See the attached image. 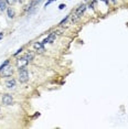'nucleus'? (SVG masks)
<instances>
[{"mask_svg": "<svg viewBox=\"0 0 128 129\" xmlns=\"http://www.w3.org/2000/svg\"><path fill=\"white\" fill-rule=\"evenodd\" d=\"M85 10H86V4H84V3L81 4V6L75 10V12H74V14H73V17H72V22L73 23L77 22L78 20H80V18L82 17V14L85 12Z\"/></svg>", "mask_w": 128, "mask_h": 129, "instance_id": "1", "label": "nucleus"}, {"mask_svg": "<svg viewBox=\"0 0 128 129\" xmlns=\"http://www.w3.org/2000/svg\"><path fill=\"white\" fill-rule=\"evenodd\" d=\"M19 81L20 83H27L29 81V73H28L27 68L19 69Z\"/></svg>", "mask_w": 128, "mask_h": 129, "instance_id": "2", "label": "nucleus"}, {"mask_svg": "<svg viewBox=\"0 0 128 129\" xmlns=\"http://www.w3.org/2000/svg\"><path fill=\"white\" fill-rule=\"evenodd\" d=\"M28 63H29V61L27 60V58H25V56H22V58L17 59V61H16V65H17V67L19 68V69L24 68L25 66L28 65Z\"/></svg>", "mask_w": 128, "mask_h": 129, "instance_id": "3", "label": "nucleus"}, {"mask_svg": "<svg viewBox=\"0 0 128 129\" xmlns=\"http://www.w3.org/2000/svg\"><path fill=\"white\" fill-rule=\"evenodd\" d=\"M1 72H2V76H4V77H9V76H11V75H12V73H13V68H12L10 65H7L6 67L2 69Z\"/></svg>", "mask_w": 128, "mask_h": 129, "instance_id": "4", "label": "nucleus"}, {"mask_svg": "<svg viewBox=\"0 0 128 129\" xmlns=\"http://www.w3.org/2000/svg\"><path fill=\"white\" fill-rule=\"evenodd\" d=\"M12 102H13V98H12V96L10 94H4L3 96H2V104L11 105Z\"/></svg>", "mask_w": 128, "mask_h": 129, "instance_id": "5", "label": "nucleus"}, {"mask_svg": "<svg viewBox=\"0 0 128 129\" xmlns=\"http://www.w3.org/2000/svg\"><path fill=\"white\" fill-rule=\"evenodd\" d=\"M54 40H55V33H51L49 37H47L44 40L42 41V43L43 44H47V43H53L54 42Z\"/></svg>", "mask_w": 128, "mask_h": 129, "instance_id": "6", "label": "nucleus"}, {"mask_svg": "<svg viewBox=\"0 0 128 129\" xmlns=\"http://www.w3.org/2000/svg\"><path fill=\"white\" fill-rule=\"evenodd\" d=\"M41 2H42V0H32V1L30 2V4L28 6V8H27V11H30V10L34 9V8L37 7L39 3H41Z\"/></svg>", "mask_w": 128, "mask_h": 129, "instance_id": "7", "label": "nucleus"}, {"mask_svg": "<svg viewBox=\"0 0 128 129\" xmlns=\"http://www.w3.org/2000/svg\"><path fill=\"white\" fill-rule=\"evenodd\" d=\"M33 48L37 51H39V52H43V51H44V44H43L42 42H35L34 44H33Z\"/></svg>", "mask_w": 128, "mask_h": 129, "instance_id": "8", "label": "nucleus"}, {"mask_svg": "<svg viewBox=\"0 0 128 129\" xmlns=\"http://www.w3.org/2000/svg\"><path fill=\"white\" fill-rule=\"evenodd\" d=\"M6 86L8 87V88H13V87L16 86V79H13V78L8 79V81L6 82Z\"/></svg>", "mask_w": 128, "mask_h": 129, "instance_id": "9", "label": "nucleus"}, {"mask_svg": "<svg viewBox=\"0 0 128 129\" xmlns=\"http://www.w3.org/2000/svg\"><path fill=\"white\" fill-rule=\"evenodd\" d=\"M7 13H8V17L10 18V19H13L14 18V10L13 9H11V8H8V9H7Z\"/></svg>", "mask_w": 128, "mask_h": 129, "instance_id": "10", "label": "nucleus"}, {"mask_svg": "<svg viewBox=\"0 0 128 129\" xmlns=\"http://www.w3.org/2000/svg\"><path fill=\"white\" fill-rule=\"evenodd\" d=\"M7 9V1L6 0H0V10L4 11Z\"/></svg>", "mask_w": 128, "mask_h": 129, "instance_id": "11", "label": "nucleus"}, {"mask_svg": "<svg viewBox=\"0 0 128 129\" xmlns=\"http://www.w3.org/2000/svg\"><path fill=\"white\" fill-rule=\"evenodd\" d=\"M24 56L27 58V60H28V61H32L33 59H34V54H33L32 52H28Z\"/></svg>", "mask_w": 128, "mask_h": 129, "instance_id": "12", "label": "nucleus"}, {"mask_svg": "<svg viewBox=\"0 0 128 129\" xmlns=\"http://www.w3.org/2000/svg\"><path fill=\"white\" fill-rule=\"evenodd\" d=\"M9 63H10V61H9V60H6V61H4V63H3V64H1V65H0V72H1L2 69L4 68V67H6L7 65H9Z\"/></svg>", "mask_w": 128, "mask_h": 129, "instance_id": "13", "label": "nucleus"}, {"mask_svg": "<svg viewBox=\"0 0 128 129\" xmlns=\"http://www.w3.org/2000/svg\"><path fill=\"white\" fill-rule=\"evenodd\" d=\"M68 18H70V14H68V15H66V17L64 18V19H62V20H61V22L59 23V24H60V25H63L64 23H65L66 21H67V19H68Z\"/></svg>", "mask_w": 128, "mask_h": 129, "instance_id": "14", "label": "nucleus"}, {"mask_svg": "<svg viewBox=\"0 0 128 129\" xmlns=\"http://www.w3.org/2000/svg\"><path fill=\"white\" fill-rule=\"evenodd\" d=\"M6 1H7V3H8V4H10V6H13L18 0H6Z\"/></svg>", "mask_w": 128, "mask_h": 129, "instance_id": "15", "label": "nucleus"}, {"mask_svg": "<svg viewBox=\"0 0 128 129\" xmlns=\"http://www.w3.org/2000/svg\"><path fill=\"white\" fill-rule=\"evenodd\" d=\"M65 7H66V6H65V4H64V3H61L60 6H59V9H60V10H63Z\"/></svg>", "mask_w": 128, "mask_h": 129, "instance_id": "16", "label": "nucleus"}, {"mask_svg": "<svg viewBox=\"0 0 128 129\" xmlns=\"http://www.w3.org/2000/svg\"><path fill=\"white\" fill-rule=\"evenodd\" d=\"M53 1H55V0H48V1H47V3H45V7H48L49 4H50V3H52Z\"/></svg>", "mask_w": 128, "mask_h": 129, "instance_id": "17", "label": "nucleus"}, {"mask_svg": "<svg viewBox=\"0 0 128 129\" xmlns=\"http://www.w3.org/2000/svg\"><path fill=\"white\" fill-rule=\"evenodd\" d=\"M22 50H23V48H20V49H19V50H18V51H17V52H16V53H14V55H18V54H19L20 52H21V51H22Z\"/></svg>", "mask_w": 128, "mask_h": 129, "instance_id": "18", "label": "nucleus"}, {"mask_svg": "<svg viewBox=\"0 0 128 129\" xmlns=\"http://www.w3.org/2000/svg\"><path fill=\"white\" fill-rule=\"evenodd\" d=\"M102 1H104L106 4H108V0H102Z\"/></svg>", "mask_w": 128, "mask_h": 129, "instance_id": "19", "label": "nucleus"}, {"mask_svg": "<svg viewBox=\"0 0 128 129\" xmlns=\"http://www.w3.org/2000/svg\"><path fill=\"white\" fill-rule=\"evenodd\" d=\"M2 37H3V33L1 32V33H0V40H1V39H2Z\"/></svg>", "mask_w": 128, "mask_h": 129, "instance_id": "20", "label": "nucleus"}, {"mask_svg": "<svg viewBox=\"0 0 128 129\" xmlns=\"http://www.w3.org/2000/svg\"><path fill=\"white\" fill-rule=\"evenodd\" d=\"M111 1L113 2V3H115V2H116V0H111Z\"/></svg>", "mask_w": 128, "mask_h": 129, "instance_id": "21", "label": "nucleus"}, {"mask_svg": "<svg viewBox=\"0 0 128 129\" xmlns=\"http://www.w3.org/2000/svg\"><path fill=\"white\" fill-rule=\"evenodd\" d=\"M18 1H20V2H23V1H25V0H18Z\"/></svg>", "mask_w": 128, "mask_h": 129, "instance_id": "22", "label": "nucleus"}]
</instances>
